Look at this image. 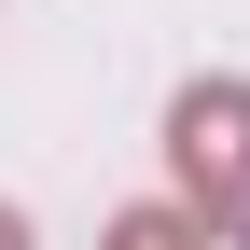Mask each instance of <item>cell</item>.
Listing matches in <instances>:
<instances>
[{
    "mask_svg": "<svg viewBox=\"0 0 250 250\" xmlns=\"http://www.w3.org/2000/svg\"><path fill=\"white\" fill-rule=\"evenodd\" d=\"M236 250H250V223H236Z\"/></svg>",
    "mask_w": 250,
    "mask_h": 250,
    "instance_id": "277c9868",
    "label": "cell"
},
{
    "mask_svg": "<svg viewBox=\"0 0 250 250\" xmlns=\"http://www.w3.org/2000/svg\"><path fill=\"white\" fill-rule=\"evenodd\" d=\"M0 250H28V223H14V208H0Z\"/></svg>",
    "mask_w": 250,
    "mask_h": 250,
    "instance_id": "3957f363",
    "label": "cell"
},
{
    "mask_svg": "<svg viewBox=\"0 0 250 250\" xmlns=\"http://www.w3.org/2000/svg\"><path fill=\"white\" fill-rule=\"evenodd\" d=\"M111 250H208V236H195V208H125Z\"/></svg>",
    "mask_w": 250,
    "mask_h": 250,
    "instance_id": "7a4b0ae2",
    "label": "cell"
},
{
    "mask_svg": "<svg viewBox=\"0 0 250 250\" xmlns=\"http://www.w3.org/2000/svg\"><path fill=\"white\" fill-rule=\"evenodd\" d=\"M167 167H181V208L250 223V83H181V111H167Z\"/></svg>",
    "mask_w": 250,
    "mask_h": 250,
    "instance_id": "6da1fadb",
    "label": "cell"
}]
</instances>
